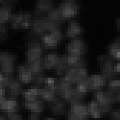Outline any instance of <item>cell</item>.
<instances>
[{
    "label": "cell",
    "mask_w": 120,
    "mask_h": 120,
    "mask_svg": "<svg viewBox=\"0 0 120 120\" xmlns=\"http://www.w3.org/2000/svg\"><path fill=\"white\" fill-rule=\"evenodd\" d=\"M94 101L99 106L102 115L110 112L112 104L117 102L116 95L109 91L101 90L94 92Z\"/></svg>",
    "instance_id": "6da1fadb"
},
{
    "label": "cell",
    "mask_w": 120,
    "mask_h": 120,
    "mask_svg": "<svg viewBox=\"0 0 120 120\" xmlns=\"http://www.w3.org/2000/svg\"><path fill=\"white\" fill-rule=\"evenodd\" d=\"M15 56L9 52H0V73L7 79H12L15 73Z\"/></svg>",
    "instance_id": "7a4b0ae2"
},
{
    "label": "cell",
    "mask_w": 120,
    "mask_h": 120,
    "mask_svg": "<svg viewBox=\"0 0 120 120\" xmlns=\"http://www.w3.org/2000/svg\"><path fill=\"white\" fill-rule=\"evenodd\" d=\"M89 77L88 70L86 65L82 64L73 68H68L65 73L64 78L72 84H78L87 80Z\"/></svg>",
    "instance_id": "3957f363"
},
{
    "label": "cell",
    "mask_w": 120,
    "mask_h": 120,
    "mask_svg": "<svg viewBox=\"0 0 120 120\" xmlns=\"http://www.w3.org/2000/svg\"><path fill=\"white\" fill-rule=\"evenodd\" d=\"M33 17L31 13L27 12H20L12 15L9 22L11 27L18 29H31Z\"/></svg>",
    "instance_id": "277c9868"
},
{
    "label": "cell",
    "mask_w": 120,
    "mask_h": 120,
    "mask_svg": "<svg viewBox=\"0 0 120 120\" xmlns=\"http://www.w3.org/2000/svg\"><path fill=\"white\" fill-rule=\"evenodd\" d=\"M43 46L38 40L32 39L27 44L25 52L26 63L43 58Z\"/></svg>",
    "instance_id": "5b68a950"
},
{
    "label": "cell",
    "mask_w": 120,
    "mask_h": 120,
    "mask_svg": "<svg viewBox=\"0 0 120 120\" xmlns=\"http://www.w3.org/2000/svg\"><path fill=\"white\" fill-rule=\"evenodd\" d=\"M70 110L67 112V120H89V114L87 110V106L81 101L73 102Z\"/></svg>",
    "instance_id": "8992f818"
},
{
    "label": "cell",
    "mask_w": 120,
    "mask_h": 120,
    "mask_svg": "<svg viewBox=\"0 0 120 120\" xmlns=\"http://www.w3.org/2000/svg\"><path fill=\"white\" fill-rule=\"evenodd\" d=\"M100 65L101 74L104 75L106 79H112L116 75L115 71V65L113 59L108 55H101L98 58Z\"/></svg>",
    "instance_id": "52a82bcc"
},
{
    "label": "cell",
    "mask_w": 120,
    "mask_h": 120,
    "mask_svg": "<svg viewBox=\"0 0 120 120\" xmlns=\"http://www.w3.org/2000/svg\"><path fill=\"white\" fill-rule=\"evenodd\" d=\"M86 44L79 38L73 39L65 47V55L83 58L86 52Z\"/></svg>",
    "instance_id": "ba28073f"
},
{
    "label": "cell",
    "mask_w": 120,
    "mask_h": 120,
    "mask_svg": "<svg viewBox=\"0 0 120 120\" xmlns=\"http://www.w3.org/2000/svg\"><path fill=\"white\" fill-rule=\"evenodd\" d=\"M58 9L66 19L76 17L79 12L78 3L72 0H66L61 2Z\"/></svg>",
    "instance_id": "9c48e42d"
},
{
    "label": "cell",
    "mask_w": 120,
    "mask_h": 120,
    "mask_svg": "<svg viewBox=\"0 0 120 120\" xmlns=\"http://www.w3.org/2000/svg\"><path fill=\"white\" fill-rule=\"evenodd\" d=\"M48 17L38 15L33 17L30 32L32 35H43L47 32Z\"/></svg>",
    "instance_id": "30bf717a"
},
{
    "label": "cell",
    "mask_w": 120,
    "mask_h": 120,
    "mask_svg": "<svg viewBox=\"0 0 120 120\" xmlns=\"http://www.w3.org/2000/svg\"><path fill=\"white\" fill-rule=\"evenodd\" d=\"M106 78L101 74H94L89 75L86 80L89 91H98L106 85Z\"/></svg>",
    "instance_id": "8fae6325"
},
{
    "label": "cell",
    "mask_w": 120,
    "mask_h": 120,
    "mask_svg": "<svg viewBox=\"0 0 120 120\" xmlns=\"http://www.w3.org/2000/svg\"><path fill=\"white\" fill-rule=\"evenodd\" d=\"M21 83L19 81L13 79H7L6 83V94L8 95V97L17 99L19 96L22 95L23 89Z\"/></svg>",
    "instance_id": "7c38bea8"
},
{
    "label": "cell",
    "mask_w": 120,
    "mask_h": 120,
    "mask_svg": "<svg viewBox=\"0 0 120 120\" xmlns=\"http://www.w3.org/2000/svg\"><path fill=\"white\" fill-rule=\"evenodd\" d=\"M63 39V35L60 31L55 32H48L43 35L42 37V45L43 48H52L59 45L60 40Z\"/></svg>",
    "instance_id": "4fadbf2b"
},
{
    "label": "cell",
    "mask_w": 120,
    "mask_h": 120,
    "mask_svg": "<svg viewBox=\"0 0 120 120\" xmlns=\"http://www.w3.org/2000/svg\"><path fill=\"white\" fill-rule=\"evenodd\" d=\"M19 104L16 99L5 98L4 101L0 104V110L5 112L7 116L17 114L19 110Z\"/></svg>",
    "instance_id": "5bb4252c"
},
{
    "label": "cell",
    "mask_w": 120,
    "mask_h": 120,
    "mask_svg": "<svg viewBox=\"0 0 120 120\" xmlns=\"http://www.w3.org/2000/svg\"><path fill=\"white\" fill-rule=\"evenodd\" d=\"M62 62V56L56 52H50L43 58V65L44 69H55Z\"/></svg>",
    "instance_id": "9a60e30c"
},
{
    "label": "cell",
    "mask_w": 120,
    "mask_h": 120,
    "mask_svg": "<svg viewBox=\"0 0 120 120\" xmlns=\"http://www.w3.org/2000/svg\"><path fill=\"white\" fill-rule=\"evenodd\" d=\"M34 75L32 74L29 65L27 63L20 64L18 68L19 81L23 83H30L34 80Z\"/></svg>",
    "instance_id": "2e32d148"
},
{
    "label": "cell",
    "mask_w": 120,
    "mask_h": 120,
    "mask_svg": "<svg viewBox=\"0 0 120 120\" xmlns=\"http://www.w3.org/2000/svg\"><path fill=\"white\" fill-rule=\"evenodd\" d=\"M50 112L56 116H60L67 114L68 110L66 107V104L62 99L57 98L53 101L50 103Z\"/></svg>",
    "instance_id": "e0dca14e"
},
{
    "label": "cell",
    "mask_w": 120,
    "mask_h": 120,
    "mask_svg": "<svg viewBox=\"0 0 120 120\" xmlns=\"http://www.w3.org/2000/svg\"><path fill=\"white\" fill-rule=\"evenodd\" d=\"M24 106L26 109L31 112V114L38 116L44 109V102L40 99L32 101H25Z\"/></svg>",
    "instance_id": "ac0fdd59"
},
{
    "label": "cell",
    "mask_w": 120,
    "mask_h": 120,
    "mask_svg": "<svg viewBox=\"0 0 120 120\" xmlns=\"http://www.w3.org/2000/svg\"><path fill=\"white\" fill-rule=\"evenodd\" d=\"M83 31V27L79 22L76 21H72L70 22L68 28L65 30L64 36L68 38L75 39L78 36L82 35Z\"/></svg>",
    "instance_id": "d6986e66"
},
{
    "label": "cell",
    "mask_w": 120,
    "mask_h": 120,
    "mask_svg": "<svg viewBox=\"0 0 120 120\" xmlns=\"http://www.w3.org/2000/svg\"><path fill=\"white\" fill-rule=\"evenodd\" d=\"M54 9V2L49 0H40L36 3L35 16L42 15L45 12L48 13Z\"/></svg>",
    "instance_id": "ffe728a7"
},
{
    "label": "cell",
    "mask_w": 120,
    "mask_h": 120,
    "mask_svg": "<svg viewBox=\"0 0 120 120\" xmlns=\"http://www.w3.org/2000/svg\"><path fill=\"white\" fill-rule=\"evenodd\" d=\"M73 88V84L65 80L64 77L60 78L57 82H56V93L60 98H61L64 94L71 90Z\"/></svg>",
    "instance_id": "44dd1931"
},
{
    "label": "cell",
    "mask_w": 120,
    "mask_h": 120,
    "mask_svg": "<svg viewBox=\"0 0 120 120\" xmlns=\"http://www.w3.org/2000/svg\"><path fill=\"white\" fill-rule=\"evenodd\" d=\"M56 96V86L55 88H50V87L46 86L43 89H40L39 90V98L43 101H45L51 103L57 99Z\"/></svg>",
    "instance_id": "7402d4cb"
},
{
    "label": "cell",
    "mask_w": 120,
    "mask_h": 120,
    "mask_svg": "<svg viewBox=\"0 0 120 120\" xmlns=\"http://www.w3.org/2000/svg\"><path fill=\"white\" fill-rule=\"evenodd\" d=\"M62 61L67 67V69L84 64L83 58L75 57L68 55H64L62 56Z\"/></svg>",
    "instance_id": "603a6c76"
},
{
    "label": "cell",
    "mask_w": 120,
    "mask_h": 120,
    "mask_svg": "<svg viewBox=\"0 0 120 120\" xmlns=\"http://www.w3.org/2000/svg\"><path fill=\"white\" fill-rule=\"evenodd\" d=\"M108 56L113 60L120 59V38L112 42L108 48Z\"/></svg>",
    "instance_id": "cb8c5ba5"
},
{
    "label": "cell",
    "mask_w": 120,
    "mask_h": 120,
    "mask_svg": "<svg viewBox=\"0 0 120 120\" xmlns=\"http://www.w3.org/2000/svg\"><path fill=\"white\" fill-rule=\"evenodd\" d=\"M32 73L34 76L42 74V71L44 70V65H43V58L39 60H35L27 63Z\"/></svg>",
    "instance_id": "d4e9b609"
},
{
    "label": "cell",
    "mask_w": 120,
    "mask_h": 120,
    "mask_svg": "<svg viewBox=\"0 0 120 120\" xmlns=\"http://www.w3.org/2000/svg\"><path fill=\"white\" fill-rule=\"evenodd\" d=\"M87 110H88L89 116L94 119H99L102 116L99 106L94 101H92L87 105Z\"/></svg>",
    "instance_id": "484cf974"
},
{
    "label": "cell",
    "mask_w": 120,
    "mask_h": 120,
    "mask_svg": "<svg viewBox=\"0 0 120 120\" xmlns=\"http://www.w3.org/2000/svg\"><path fill=\"white\" fill-rule=\"evenodd\" d=\"M47 17L50 20L55 22H57L58 24L63 23V22H65V20H66V19L64 18V17L63 16L61 12L59 11V9H55V8L48 13Z\"/></svg>",
    "instance_id": "4316f807"
},
{
    "label": "cell",
    "mask_w": 120,
    "mask_h": 120,
    "mask_svg": "<svg viewBox=\"0 0 120 120\" xmlns=\"http://www.w3.org/2000/svg\"><path fill=\"white\" fill-rule=\"evenodd\" d=\"M109 91L112 92L114 95H117L120 93V80L111 79L108 82Z\"/></svg>",
    "instance_id": "83f0119b"
},
{
    "label": "cell",
    "mask_w": 120,
    "mask_h": 120,
    "mask_svg": "<svg viewBox=\"0 0 120 120\" xmlns=\"http://www.w3.org/2000/svg\"><path fill=\"white\" fill-rule=\"evenodd\" d=\"M47 81H48V78L45 75H43V73L35 76L33 80L34 83H35V86H37L39 89H43L46 87Z\"/></svg>",
    "instance_id": "f1b7e54d"
},
{
    "label": "cell",
    "mask_w": 120,
    "mask_h": 120,
    "mask_svg": "<svg viewBox=\"0 0 120 120\" xmlns=\"http://www.w3.org/2000/svg\"><path fill=\"white\" fill-rule=\"evenodd\" d=\"M75 90L78 93H79V94H81L82 95H84L86 93L89 92V90L88 86H87V83H86V81H85L83 82H81L80 83L76 84Z\"/></svg>",
    "instance_id": "f546056e"
},
{
    "label": "cell",
    "mask_w": 120,
    "mask_h": 120,
    "mask_svg": "<svg viewBox=\"0 0 120 120\" xmlns=\"http://www.w3.org/2000/svg\"><path fill=\"white\" fill-rule=\"evenodd\" d=\"M8 38V30L4 25H0V42H2Z\"/></svg>",
    "instance_id": "4dcf8cb0"
},
{
    "label": "cell",
    "mask_w": 120,
    "mask_h": 120,
    "mask_svg": "<svg viewBox=\"0 0 120 120\" xmlns=\"http://www.w3.org/2000/svg\"><path fill=\"white\" fill-rule=\"evenodd\" d=\"M110 118L111 120H120V109L112 111L110 114Z\"/></svg>",
    "instance_id": "1f68e13d"
},
{
    "label": "cell",
    "mask_w": 120,
    "mask_h": 120,
    "mask_svg": "<svg viewBox=\"0 0 120 120\" xmlns=\"http://www.w3.org/2000/svg\"><path fill=\"white\" fill-rule=\"evenodd\" d=\"M7 120H22L23 117L21 114H12V115H8L7 116Z\"/></svg>",
    "instance_id": "d6a6232c"
},
{
    "label": "cell",
    "mask_w": 120,
    "mask_h": 120,
    "mask_svg": "<svg viewBox=\"0 0 120 120\" xmlns=\"http://www.w3.org/2000/svg\"><path fill=\"white\" fill-rule=\"evenodd\" d=\"M5 95H6V90H0V104L5 99Z\"/></svg>",
    "instance_id": "836d02e7"
},
{
    "label": "cell",
    "mask_w": 120,
    "mask_h": 120,
    "mask_svg": "<svg viewBox=\"0 0 120 120\" xmlns=\"http://www.w3.org/2000/svg\"><path fill=\"white\" fill-rule=\"evenodd\" d=\"M115 71L116 75L120 74V63H117L115 64Z\"/></svg>",
    "instance_id": "e575fe53"
},
{
    "label": "cell",
    "mask_w": 120,
    "mask_h": 120,
    "mask_svg": "<svg viewBox=\"0 0 120 120\" xmlns=\"http://www.w3.org/2000/svg\"><path fill=\"white\" fill-rule=\"evenodd\" d=\"M29 120H38V116H35V115H32L31 114L30 115V117L29 119Z\"/></svg>",
    "instance_id": "d590c367"
},
{
    "label": "cell",
    "mask_w": 120,
    "mask_h": 120,
    "mask_svg": "<svg viewBox=\"0 0 120 120\" xmlns=\"http://www.w3.org/2000/svg\"><path fill=\"white\" fill-rule=\"evenodd\" d=\"M116 25H117V28H118L119 30H120V17H119V18L117 19Z\"/></svg>",
    "instance_id": "8d00e7d4"
},
{
    "label": "cell",
    "mask_w": 120,
    "mask_h": 120,
    "mask_svg": "<svg viewBox=\"0 0 120 120\" xmlns=\"http://www.w3.org/2000/svg\"><path fill=\"white\" fill-rule=\"evenodd\" d=\"M0 120H7V116L3 114H0Z\"/></svg>",
    "instance_id": "74e56055"
},
{
    "label": "cell",
    "mask_w": 120,
    "mask_h": 120,
    "mask_svg": "<svg viewBox=\"0 0 120 120\" xmlns=\"http://www.w3.org/2000/svg\"><path fill=\"white\" fill-rule=\"evenodd\" d=\"M4 79H5V77H4V76L3 75V74L0 73V81H4Z\"/></svg>",
    "instance_id": "f35d334b"
},
{
    "label": "cell",
    "mask_w": 120,
    "mask_h": 120,
    "mask_svg": "<svg viewBox=\"0 0 120 120\" xmlns=\"http://www.w3.org/2000/svg\"><path fill=\"white\" fill-rule=\"evenodd\" d=\"M116 100H117V101H120V93H119V94H117V95L116 96Z\"/></svg>",
    "instance_id": "ab89813d"
},
{
    "label": "cell",
    "mask_w": 120,
    "mask_h": 120,
    "mask_svg": "<svg viewBox=\"0 0 120 120\" xmlns=\"http://www.w3.org/2000/svg\"><path fill=\"white\" fill-rule=\"evenodd\" d=\"M45 120H56V119H52V118H48V119H45Z\"/></svg>",
    "instance_id": "60d3db41"
}]
</instances>
